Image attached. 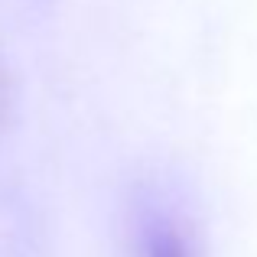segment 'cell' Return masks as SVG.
Here are the masks:
<instances>
[{
	"instance_id": "obj_1",
	"label": "cell",
	"mask_w": 257,
	"mask_h": 257,
	"mask_svg": "<svg viewBox=\"0 0 257 257\" xmlns=\"http://www.w3.org/2000/svg\"><path fill=\"white\" fill-rule=\"evenodd\" d=\"M140 254L144 257H195L192 234L170 212H150L140 228Z\"/></svg>"
}]
</instances>
